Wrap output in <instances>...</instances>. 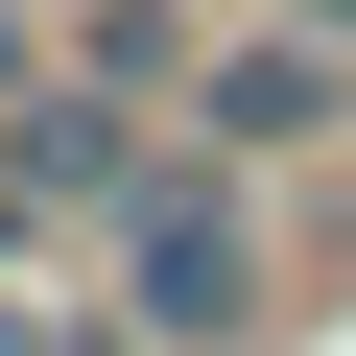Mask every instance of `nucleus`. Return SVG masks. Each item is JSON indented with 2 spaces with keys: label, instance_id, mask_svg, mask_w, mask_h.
<instances>
[{
  "label": "nucleus",
  "instance_id": "nucleus-1",
  "mask_svg": "<svg viewBox=\"0 0 356 356\" xmlns=\"http://www.w3.org/2000/svg\"><path fill=\"white\" fill-rule=\"evenodd\" d=\"M119 332H143V356H214V332H261L238 166H143V214H119Z\"/></svg>",
  "mask_w": 356,
  "mask_h": 356
},
{
  "label": "nucleus",
  "instance_id": "nucleus-3",
  "mask_svg": "<svg viewBox=\"0 0 356 356\" xmlns=\"http://www.w3.org/2000/svg\"><path fill=\"white\" fill-rule=\"evenodd\" d=\"M0 166H24L48 214H143V143H119V95H24V143H0Z\"/></svg>",
  "mask_w": 356,
  "mask_h": 356
},
{
  "label": "nucleus",
  "instance_id": "nucleus-4",
  "mask_svg": "<svg viewBox=\"0 0 356 356\" xmlns=\"http://www.w3.org/2000/svg\"><path fill=\"white\" fill-rule=\"evenodd\" d=\"M309 24H332V48H356V0H309Z\"/></svg>",
  "mask_w": 356,
  "mask_h": 356
},
{
  "label": "nucleus",
  "instance_id": "nucleus-2",
  "mask_svg": "<svg viewBox=\"0 0 356 356\" xmlns=\"http://www.w3.org/2000/svg\"><path fill=\"white\" fill-rule=\"evenodd\" d=\"M356 119V48L332 24H238V48H191V166H309Z\"/></svg>",
  "mask_w": 356,
  "mask_h": 356
}]
</instances>
